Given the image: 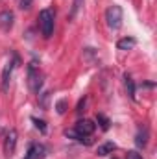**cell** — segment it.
Wrapping results in <instances>:
<instances>
[{"mask_svg":"<svg viewBox=\"0 0 157 159\" xmlns=\"http://www.w3.org/2000/svg\"><path fill=\"white\" fill-rule=\"evenodd\" d=\"M124 80H126V89H128V94H129L131 98H135V83H133V80L129 78L128 74L124 76Z\"/></svg>","mask_w":157,"mask_h":159,"instance_id":"cell-12","label":"cell"},{"mask_svg":"<svg viewBox=\"0 0 157 159\" xmlns=\"http://www.w3.org/2000/svg\"><path fill=\"white\" fill-rule=\"evenodd\" d=\"M135 143H137L139 148H144V146H146V143H148V129H146V128H141V129H139Z\"/></svg>","mask_w":157,"mask_h":159,"instance_id":"cell-9","label":"cell"},{"mask_svg":"<svg viewBox=\"0 0 157 159\" xmlns=\"http://www.w3.org/2000/svg\"><path fill=\"white\" fill-rule=\"evenodd\" d=\"M15 146H17V131L15 129H7L6 139H4V154L7 157H11L13 152H15Z\"/></svg>","mask_w":157,"mask_h":159,"instance_id":"cell-4","label":"cell"},{"mask_svg":"<svg viewBox=\"0 0 157 159\" xmlns=\"http://www.w3.org/2000/svg\"><path fill=\"white\" fill-rule=\"evenodd\" d=\"M13 20H15V15H13L11 11H2V13H0V28H2L4 32L11 30Z\"/></svg>","mask_w":157,"mask_h":159,"instance_id":"cell-8","label":"cell"},{"mask_svg":"<svg viewBox=\"0 0 157 159\" xmlns=\"http://www.w3.org/2000/svg\"><path fill=\"white\" fill-rule=\"evenodd\" d=\"M81 4H83V0H74V2H72V9H70V17H74V15L78 13V9L81 7Z\"/></svg>","mask_w":157,"mask_h":159,"instance_id":"cell-15","label":"cell"},{"mask_svg":"<svg viewBox=\"0 0 157 159\" xmlns=\"http://www.w3.org/2000/svg\"><path fill=\"white\" fill-rule=\"evenodd\" d=\"M44 156H46V146L41 144V143L32 144L30 150H28V154H26L28 159H44Z\"/></svg>","mask_w":157,"mask_h":159,"instance_id":"cell-6","label":"cell"},{"mask_svg":"<svg viewBox=\"0 0 157 159\" xmlns=\"http://www.w3.org/2000/svg\"><path fill=\"white\" fill-rule=\"evenodd\" d=\"M39 26L44 37H50L54 32V11L52 9H43L39 13Z\"/></svg>","mask_w":157,"mask_h":159,"instance_id":"cell-2","label":"cell"},{"mask_svg":"<svg viewBox=\"0 0 157 159\" xmlns=\"http://www.w3.org/2000/svg\"><path fill=\"white\" fill-rule=\"evenodd\" d=\"M32 120H34L35 128L39 129L41 133H46V124H44V120H39V119H32Z\"/></svg>","mask_w":157,"mask_h":159,"instance_id":"cell-14","label":"cell"},{"mask_svg":"<svg viewBox=\"0 0 157 159\" xmlns=\"http://www.w3.org/2000/svg\"><path fill=\"white\" fill-rule=\"evenodd\" d=\"M28 85H30V91L32 93H39L41 87H43V74H41L34 65L28 67Z\"/></svg>","mask_w":157,"mask_h":159,"instance_id":"cell-3","label":"cell"},{"mask_svg":"<svg viewBox=\"0 0 157 159\" xmlns=\"http://www.w3.org/2000/svg\"><path fill=\"white\" fill-rule=\"evenodd\" d=\"M56 111H57L59 115H63V113L67 111V100H59V102L56 104Z\"/></svg>","mask_w":157,"mask_h":159,"instance_id":"cell-13","label":"cell"},{"mask_svg":"<svg viewBox=\"0 0 157 159\" xmlns=\"http://www.w3.org/2000/svg\"><path fill=\"white\" fill-rule=\"evenodd\" d=\"M98 120L102 122V128H104V129H107V128H109V120L105 119V117H102V115H98Z\"/></svg>","mask_w":157,"mask_h":159,"instance_id":"cell-16","label":"cell"},{"mask_svg":"<svg viewBox=\"0 0 157 159\" xmlns=\"http://www.w3.org/2000/svg\"><path fill=\"white\" fill-rule=\"evenodd\" d=\"M30 4H32V0H20V6H19V7H20V9H28Z\"/></svg>","mask_w":157,"mask_h":159,"instance_id":"cell-18","label":"cell"},{"mask_svg":"<svg viewBox=\"0 0 157 159\" xmlns=\"http://www.w3.org/2000/svg\"><path fill=\"white\" fill-rule=\"evenodd\" d=\"M83 107H85V98H83V100H79L78 109H76V111H78V113H81V111H83Z\"/></svg>","mask_w":157,"mask_h":159,"instance_id":"cell-19","label":"cell"},{"mask_svg":"<svg viewBox=\"0 0 157 159\" xmlns=\"http://www.w3.org/2000/svg\"><path fill=\"white\" fill-rule=\"evenodd\" d=\"M135 44H137V41L133 39V37H124V39H120L117 43V46L120 50H131Z\"/></svg>","mask_w":157,"mask_h":159,"instance_id":"cell-10","label":"cell"},{"mask_svg":"<svg viewBox=\"0 0 157 159\" xmlns=\"http://www.w3.org/2000/svg\"><path fill=\"white\" fill-rule=\"evenodd\" d=\"M94 129H96V124L92 122V120H78L76 122V131H78L81 137H89V135H92L94 133Z\"/></svg>","mask_w":157,"mask_h":159,"instance_id":"cell-5","label":"cell"},{"mask_svg":"<svg viewBox=\"0 0 157 159\" xmlns=\"http://www.w3.org/2000/svg\"><path fill=\"white\" fill-rule=\"evenodd\" d=\"M15 67V61H7L4 65V70H2V91L6 93L7 87H9V78H11V70Z\"/></svg>","mask_w":157,"mask_h":159,"instance_id":"cell-7","label":"cell"},{"mask_svg":"<svg viewBox=\"0 0 157 159\" xmlns=\"http://www.w3.org/2000/svg\"><path fill=\"white\" fill-rule=\"evenodd\" d=\"M128 159H142V156L137 154L135 150H131V152H128Z\"/></svg>","mask_w":157,"mask_h":159,"instance_id":"cell-17","label":"cell"},{"mask_svg":"<svg viewBox=\"0 0 157 159\" xmlns=\"http://www.w3.org/2000/svg\"><path fill=\"white\" fill-rule=\"evenodd\" d=\"M122 19H124V13H122V7L113 4L105 9V22L111 30H118L122 26Z\"/></svg>","mask_w":157,"mask_h":159,"instance_id":"cell-1","label":"cell"},{"mask_svg":"<svg viewBox=\"0 0 157 159\" xmlns=\"http://www.w3.org/2000/svg\"><path fill=\"white\" fill-rule=\"evenodd\" d=\"M117 146L113 144V143H105V144H102V146H98V150H96V154L100 156V157H104V156H107V154H111L113 150H115Z\"/></svg>","mask_w":157,"mask_h":159,"instance_id":"cell-11","label":"cell"}]
</instances>
